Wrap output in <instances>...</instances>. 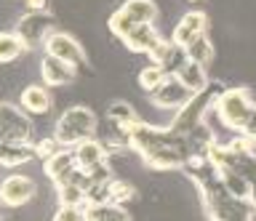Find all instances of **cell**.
Here are the masks:
<instances>
[{
    "instance_id": "cell-1",
    "label": "cell",
    "mask_w": 256,
    "mask_h": 221,
    "mask_svg": "<svg viewBox=\"0 0 256 221\" xmlns=\"http://www.w3.org/2000/svg\"><path fill=\"white\" fill-rule=\"evenodd\" d=\"M254 107H256V101L251 96V91L243 88V85H235V88H222L219 99L214 104V112L227 131L240 133Z\"/></svg>"
},
{
    "instance_id": "cell-2",
    "label": "cell",
    "mask_w": 256,
    "mask_h": 221,
    "mask_svg": "<svg viewBox=\"0 0 256 221\" xmlns=\"http://www.w3.org/2000/svg\"><path fill=\"white\" fill-rule=\"evenodd\" d=\"M96 133V115L88 107H70L64 109L56 120V133L54 136L62 141L64 147H78L80 141L94 139Z\"/></svg>"
},
{
    "instance_id": "cell-3",
    "label": "cell",
    "mask_w": 256,
    "mask_h": 221,
    "mask_svg": "<svg viewBox=\"0 0 256 221\" xmlns=\"http://www.w3.org/2000/svg\"><path fill=\"white\" fill-rule=\"evenodd\" d=\"M43 51L48 53V56H56V59L67 61V64H72L75 69L86 64V48L78 43L75 35L64 32V29H54V32L46 37Z\"/></svg>"
},
{
    "instance_id": "cell-4",
    "label": "cell",
    "mask_w": 256,
    "mask_h": 221,
    "mask_svg": "<svg viewBox=\"0 0 256 221\" xmlns=\"http://www.w3.org/2000/svg\"><path fill=\"white\" fill-rule=\"evenodd\" d=\"M192 99H195V93H192L176 75H168L166 80L150 93V101L158 109H176V112H179L184 104H190Z\"/></svg>"
},
{
    "instance_id": "cell-5",
    "label": "cell",
    "mask_w": 256,
    "mask_h": 221,
    "mask_svg": "<svg viewBox=\"0 0 256 221\" xmlns=\"http://www.w3.org/2000/svg\"><path fill=\"white\" fill-rule=\"evenodd\" d=\"M35 181L27 173H11L0 181V203L8 208H19V205L30 203L35 197Z\"/></svg>"
},
{
    "instance_id": "cell-6",
    "label": "cell",
    "mask_w": 256,
    "mask_h": 221,
    "mask_svg": "<svg viewBox=\"0 0 256 221\" xmlns=\"http://www.w3.org/2000/svg\"><path fill=\"white\" fill-rule=\"evenodd\" d=\"M208 27H211V21H208L206 11H187L179 21H176V27L171 32V40H174V45H179V48L184 51L192 40H198L200 35H206Z\"/></svg>"
},
{
    "instance_id": "cell-7",
    "label": "cell",
    "mask_w": 256,
    "mask_h": 221,
    "mask_svg": "<svg viewBox=\"0 0 256 221\" xmlns=\"http://www.w3.org/2000/svg\"><path fill=\"white\" fill-rule=\"evenodd\" d=\"M54 21L51 16H48L46 11H30V13H24V16L19 19V24H16V32H19L24 40L30 43V48L35 43L43 45L46 43V37L54 32Z\"/></svg>"
},
{
    "instance_id": "cell-8",
    "label": "cell",
    "mask_w": 256,
    "mask_h": 221,
    "mask_svg": "<svg viewBox=\"0 0 256 221\" xmlns=\"http://www.w3.org/2000/svg\"><path fill=\"white\" fill-rule=\"evenodd\" d=\"M75 75H78V69L72 67V64L43 53V59H40V80H43V85H48V88L70 85L72 80H75Z\"/></svg>"
},
{
    "instance_id": "cell-9",
    "label": "cell",
    "mask_w": 256,
    "mask_h": 221,
    "mask_svg": "<svg viewBox=\"0 0 256 221\" xmlns=\"http://www.w3.org/2000/svg\"><path fill=\"white\" fill-rule=\"evenodd\" d=\"M230 147L235 149V165L243 171V176L248 179V184L254 189V203H256V149L238 133V139L230 141Z\"/></svg>"
},
{
    "instance_id": "cell-10",
    "label": "cell",
    "mask_w": 256,
    "mask_h": 221,
    "mask_svg": "<svg viewBox=\"0 0 256 221\" xmlns=\"http://www.w3.org/2000/svg\"><path fill=\"white\" fill-rule=\"evenodd\" d=\"M75 171H78L75 152H72V149H67V147H64L59 155H54L51 160L46 163V173H48V179H51L56 187L67 184V181L72 179V173H75Z\"/></svg>"
},
{
    "instance_id": "cell-11",
    "label": "cell",
    "mask_w": 256,
    "mask_h": 221,
    "mask_svg": "<svg viewBox=\"0 0 256 221\" xmlns=\"http://www.w3.org/2000/svg\"><path fill=\"white\" fill-rule=\"evenodd\" d=\"M160 40H163V35L158 32L155 24H139L123 40V45L128 51H134V53H147V56H150V53L160 45Z\"/></svg>"
},
{
    "instance_id": "cell-12",
    "label": "cell",
    "mask_w": 256,
    "mask_h": 221,
    "mask_svg": "<svg viewBox=\"0 0 256 221\" xmlns=\"http://www.w3.org/2000/svg\"><path fill=\"white\" fill-rule=\"evenodd\" d=\"M174 75L179 77V80L187 85L192 93H200V91H206L208 85H211V83H208V75H206V67L198 64V61H192V59H187V56L176 64Z\"/></svg>"
},
{
    "instance_id": "cell-13",
    "label": "cell",
    "mask_w": 256,
    "mask_h": 221,
    "mask_svg": "<svg viewBox=\"0 0 256 221\" xmlns=\"http://www.w3.org/2000/svg\"><path fill=\"white\" fill-rule=\"evenodd\" d=\"M19 107L27 115H46L51 109V93H48V85H27L19 96Z\"/></svg>"
},
{
    "instance_id": "cell-14",
    "label": "cell",
    "mask_w": 256,
    "mask_h": 221,
    "mask_svg": "<svg viewBox=\"0 0 256 221\" xmlns=\"http://www.w3.org/2000/svg\"><path fill=\"white\" fill-rule=\"evenodd\" d=\"M72 152H75V160H78V168H94V165H99L107 160V149H104L102 141H96V139H86V141H80L78 147H72Z\"/></svg>"
},
{
    "instance_id": "cell-15",
    "label": "cell",
    "mask_w": 256,
    "mask_h": 221,
    "mask_svg": "<svg viewBox=\"0 0 256 221\" xmlns=\"http://www.w3.org/2000/svg\"><path fill=\"white\" fill-rule=\"evenodd\" d=\"M30 51V43L16 32V29H8V32H0V64H11L19 56Z\"/></svg>"
},
{
    "instance_id": "cell-16",
    "label": "cell",
    "mask_w": 256,
    "mask_h": 221,
    "mask_svg": "<svg viewBox=\"0 0 256 221\" xmlns=\"http://www.w3.org/2000/svg\"><path fill=\"white\" fill-rule=\"evenodd\" d=\"M35 157V144L32 141H16V144H0V165L3 168H16Z\"/></svg>"
},
{
    "instance_id": "cell-17",
    "label": "cell",
    "mask_w": 256,
    "mask_h": 221,
    "mask_svg": "<svg viewBox=\"0 0 256 221\" xmlns=\"http://www.w3.org/2000/svg\"><path fill=\"white\" fill-rule=\"evenodd\" d=\"M86 219L88 221H131L128 211L118 203H91L86 205Z\"/></svg>"
},
{
    "instance_id": "cell-18",
    "label": "cell",
    "mask_w": 256,
    "mask_h": 221,
    "mask_svg": "<svg viewBox=\"0 0 256 221\" xmlns=\"http://www.w3.org/2000/svg\"><path fill=\"white\" fill-rule=\"evenodd\" d=\"M120 8H123L131 19L139 21V24H155V21H158V5H155V0H126Z\"/></svg>"
},
{
    "instance_id": "cell-19",
    "label": "cell",
    "mask_w": 256,
    "mask_h": 221,
    "mask_svg": "<svg viewBox=\"0 0 256 221\" xmlns=\"http://www.w3.org/2000/svg\"><path fill=\"white\" fill-rule=\"evenodd\" d=\"M214 53H216V48H214V40L208 37V32L200 35L198 40H192L187 48H184V56L198 61V64H203V67H208L214 61Z\"/></svg>"
},
{
    "instance_id": "cell-20",
    "label": "cell",
    "mask_w": 256,
    "mask_h": 221,
    "mask_svg": "<svg viewBox=\"0 0 256 221\" xmlns=\"http://www.w3.org/2000/svg\"><path fill=\"white\" fill-rule=\"evenodd\" d=\"M166 77H168V69L163 64H152V61H150V64L139 72V88L144 93H152L160 83L166 80Z\"/></svg>"
},
{
    "instance_id": "cell-21",
    "label": "cell",
    "mask_w": 256,
    "mask_h": 221,
    "mask_svg": "<svg viewBox=\"0 0 256 221\" xmlns=\"http://www.w3.org/2000/svg\"><path fill=\"white\" fill-rule=\"evenodd\" d=\"M107 27H110V32L115 35V37H120V40H126V37L131 35L136 27H139V21L131 19V16H128V13H126L123 8H118V11H115V13H112V16L107 19Z\"/></svg>"
},
{
    "instance_id": "cell-22",
    "label": "cell",
    "mask_w": 256,
    "mask_h": 221,
    "mask_svg": "<svg viewBox=\"0 0 256 221\" xmlns=\"http://www.w3.org/2000/svg\"><path fill=\"white\" fill-rule=\"evenodd\" d=\"M56 197H59V205H86V189H80L75 181L56 187Z\"/></svg>"
},
{
    "instance_id": "cell-23",
    "label": "cell",
    "mask_w": 256,
    "mask_h": 221,
    "mask_svg": "<svg viewBox=\"0 0 256 221\" xmlns=\"http://www.w3.org/2000/svg\"><path fill=\"white\" fill-rule=\"evenodd\" d=\"M107 117L115 125H123V123H134L139 120V115H136V109L131 104H126V101H112L107 107Z\"/></svg>"
},
{
    "instance_id": "cell-24",
    "label": "cell",
    "mask_w": 256,
    "mask_h": 221,
    "mask_svg": "<svg viewBox=\"0 0 256 221\" xmlns=\"http://www.w3.org/2000/svg\"><path fill=\"white\" fill-rule=\"evenodd\" d=\"M62 149H64V144L56 136H46V139H40L35 144V157H40L43 163H48L54 155H59Z\"/></svg>"
},
{
    "instance_id": "cell-25",
    "label": "cell",
    "mask_w": 256,
    "mask_h": 221,
    "mask_svg": "<svg viewBox=\"0 0 256 221\" xmlns=\"http://www.w3.org/2000/svg\"><path fill=\"white\" fill-rule=\"evenodd\" d=\"M134 195H136L134 184H128V181H118V179H112V181H110V203L123 205V203L131 200Z\"/></svg>"
},
{
    "instance_id": "cell-26",
    "label": "cell",
    "mask_w": 256,
    "mask_h": 221,
    "mask_svg": "<svg viewBox=\"0 0 256 221\" xmlns=\"http://www.w3.org/2000/svg\"><path fill=\"white\" fill-rule=\"evenodd\" d=\"M54 221H88L86 219V205H59Z\"/></svg>"
},
{
    "instance_id": "cell-27",
    "label": "cell",
    "mask_w": 256,
    "mask_h": 221,
    "mask_svg": "<svg viewBox=\"0 0 256 221\" xmlns=\"http://www.w3.org/2000/svg\"><path fill=\"white\" fill-rule=\"evenodd\" d=\"M240 136H243L248 144L256 149V107L251 109V115H248V120H246V125H243V131H240Z\"/></svg>"
},
{
    "instance_id": "cell-28",
    "label": "cell",
    "mask_w": 256,
    "mask_h": 221,
    "mask_svg": "<svg viewBox=\"0 0 256 221\" xmlns=\"http://www.w3.org/2000/svg\"><path fill=\"white\" fill-rule=\"evenodd\" d=\"M24 5H27L30 11H46L48 0H24Z\"/></svg>"
},
{
    "instance_id": "cell-29",
    "label": "cell",
    "mask_w": 256,
    "mask_h": 221,
    "mask_svg": "<svg viewBox=\"0 0 256 221\" xmlns=\"http://www.w3.org/2000/svg\"><path fill=\"white\" fill-rule=\"evenodd\" d=\"M190 3H198V0H190Z\"/></svg>"
},
{
    "instance_id": "cell-30",
    "label": "cell",
    "mask_w": 256,
    "mask_h": 221,
    "mask_svg": "<svg viewBox=\"0 0 256 221\" xmlns=\"http://www.w3.org/2000/svg\"><path fill=\"white\" fill-rule=\"evenodd\" d=\"M0 205H3V203H0Z\"/></svg>"
}]
</instances>
